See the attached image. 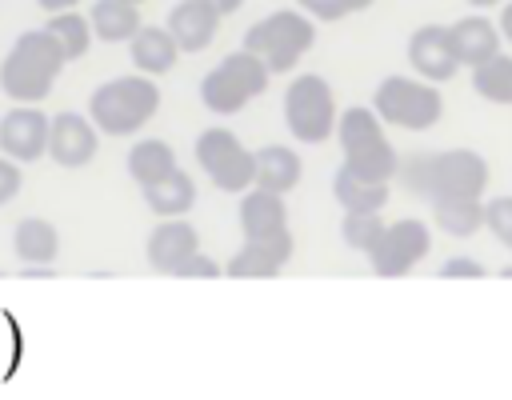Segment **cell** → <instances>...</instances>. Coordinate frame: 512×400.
I'll list each match as a JSON object with an SVG mask.
<instances>
[{"label": "cell", "instance_id": "1", "mask_svg": "<svg viewBox=\"0 0 512 400\" xmlns=\"http://www.w3.org/2000/svg\"><path fill=\"white\" fill-rule=\"evenodd\" d=\"M400 184L412 196L436 200H460V196H484L488 188V160L472 148H444V152H408L396 168Z\"/></svg>", "mask_w": 512, "mask_h": 400}, {"label": "cell", "instance_id": "2", "mask_svg": "<svg viewBox=\"0 0 512 400\" xmlns=\"http://www.w3.org/2000/svg\"><path fill=\"white\" fill-rule=\"evenodd\" d=\"M68 56L48 28H28L0 60V92L12 104H44L64 72Z\"/></svg>", "mask_w": 512, "mask_h": 400}, {"label": "cell", "instance_id": "3", "mask_svg": "<svg viewBox=\"0 0 512 400\" xmlns=\"http://www.w3.org/2000/svg\"><path fill=\"white\" fill-rule=\"evenodd\" d=\"M160 112V84L156 76L144 72H128V76H112L104 84L92 88L88 96V116L104 136H136L144 132V124Z\"/></svg>", "mask_w": 512, "mask_h": 400}, {"label": "cell", "instance_id": "4", "mask_svg": "<svg viewBox=\"0 0 512 400\" xmlns=\"http://www.w3.org/2000/svg\"><path fill=\"white\" fill-rule=\"evenodd\" d=\"M336 140H340V164L348 172L368 180H396L400 152L392 148L388 124L380 120L376 108H364V104L344 108L336 124Z\"/></svg>", "mask_w": 512, "mask_h": 400}, {"label": "cell", "instance_id": "5", "mask_svg": "<svg viewBox=\"0 0 512 400\" xmlns=\"http://www.w3.org/2000/svg\"><path fill=\"white\" fill-rule=\"evenodd\" d=\"M312 44H316V20L304 8H276L244 32V48L256 52L272 68V76L296 72V64Z\"/></svg>", "mask_w": 512, "mask_h": 400}, {"label": "cell", "instance_id": "6", "mask_svg": "<svg viewBox=\"0 0 512 400\" xmlns=\"http://www.w3.org/2000/svg\"><path fill=\"white\" fill-rule=\"evenodd\" d=\"M372 108L380 112V120L388 128H400V132H428L440 124L444 116V96H440V84L432 80H420L416 72L412 76H384L372 92Z\"/></svg>", "mask_w": 512, "mask_h": 400}, {"label": "cell", "instance_id": "7", "mask_svg": "<svg viewBox=\"0 0 512 400\" xmlns=\"http://www.w3.org/2000/svg\"><path fill=\"white\" fill-rule=\"evenodd\" d=\"M268 80H272V68L256 52H248L240 44L212 72H204V80H200V104L208 112H216V116H232L248 100H256L268 88Z\"/></svg>", "mask_w": 512, "mask_h": 400}, {"label": "cell", "instance_id": "8", "mask_svg": "<svg viewBox=\"0 0 512 400\" xmlns=\"http://www.w3.org/2000/svg\"><path fill=\"white\" fill-rule=\"evenodd\" d=\"M284 124L300 144H324L336 136V92L320 72L292 76V84L284 88Z\"/></svg>", "mask_w": 512, "mask_h": 400}, {"label": "cell", "instance_id": "9", "mask_svg": "<svg viewBox=\"0 0 512 400\" xmlns=\"http://www.w3.org/2000/svg\"><path fill=\"white\" fill-rule=\"evenodd\" d=\"M192 152H196L200 172H204L220 192L240 196V192H248V188L256 184V152L244 148V140H240L232 128H220V124H216V128H204V132L196 136Z\"/></svg>", "mask_w": 512, "mask_h": 400}, {"label": "cell", "instance_id": "10", "mask_svg": "<svg viewBox=\"0 0 512 400\" xmlns=\"http://www.w3.org/2000/svg\"><path fill=\"white\" fill-rule=\"evenodd\" d=\"M428 252H432V228L416 216H400V220H388V228L368 260H372L376 276L396 280V276H408Z\"/></svg>", "mask_w": 512, "mask_h": 400}, {"label": "cell", "instance_id": "11", "mask_svg": "<svg viewBox=\"0 0 512 400\" xmlns=\"http://www.w3.org/2000/svg\"><path fill=\"white\" fill-rule=\"evenodd\" d=\"M48 128H52V116L40 104H12L0 116V152L20 164H32L48 156Z\"/></svg>", "mask_w": 512, "mask_h": 400}, {"label": "cell", "instance_id": "12", "mask_svg": "<svg viewBox=\"0 0 512 400\" xmlns=\"http://www.w3.org/2000/svg\"><path fill=\"white\" fill-rule=\"evenodd\" d=\"M408 64L420 80L432 84H448L460 72V56L452 44V28L448 24H420L408 36Z\"/></svg>", "mask_w": 512, "mask_h": 400}, {"label": "cell", "instance_id": "13", "mask_svg": "<svg viewBox=\"0 0 512 400\" xmlns=\"http://www.w3.org/2000/svg\"><path fill=\"white\" fill-rule=\"evenodd\" d=\"M100 128L92 124V116L84 112H56L52 128H48V156L60 168H84L96 160L100 152Z\"/></svg>", "mask_w": 512, "mask_h": 400}, {"label": "cell", "instance_id": "14", "mask_svg": "<svg viewBox=\"0 0 512 400\" xmlns=\"http://www.w3.org/2000/svg\"><path fill=\"white\" fill-rule=\"evenodd\" d=\"M144 252H148V264H152L156 272L176 276V268H180L192 252H200V232H196L184 216H160L156 228L148 232Z\"/></svg>", "mask_w": 512, "mask_h": 400}, {"label": "cell", "instance_id": "15", "mask_svg": "<svg viewBox=\"0 0 512 400\" xmlns=\"http://www.w3.org/2000/svg\"><path fill=\"white\" fill-rule=\"evenodd\" d=\"M292 252H296L292 232H280V236H268V240H244L240 252L224 264V276H232V280H268L292 260Z\"/></svg>", "mask_w": 512, "mask_h": 400}, {"label": "cell", "instance_id": "16", "mask_svg": "<svg viewBox=\"0 0 512 400\" xmlns=\"http://www.w3.org/2000/svg\"><path fill=\"white\" fill-rule=\"evenodd\" d=\"M220 20H224V16H220L208 0H176L164 24H168V32L176 36L180 52H204V48L216 40Z\"/></svg>", "mask_w": 512, "mask_h": 400}, {"label": "cell", "instance_id": "17", "mask_svg": "<svg viewBox=\"0 0 512 400\" xmlns=\"http://www.w3.org/2000/svg\"><path fill=\"white\" fill-rule=\"evenodd\" d=\"M240 232H244V240H268V236L292 232L284 196L268 192V188H256V184L248 192H240Z\"/></svg>", "mask_w": 512, "mask_h": 400}, {"label": "cell", "instance_id": "18", "mask_svg": "<svg viewBox=\"0 0 512 400\" xmlns=\"http://www.w3.org/2000/svg\"><path fill=\"white\" fill-rule=\"evenodd\" d=\"M128 56H132V68L144 72V76H164L176 68L180 60V44L176 36L168 32V24H144L132 40H128Z\"/></svg>", "mask_w": 512, "mask_h": 400}, {"label": "cell", "instance_id": "19", "mask_svg": "<svg viewBox=\"0 0 512 400\" xmlns=\"http://www.w3.org/2000/svg\"><path fill=\"white\" fill-rule=\"evenodd\" d=\"M12 252L24 268H52L60 256V232L44 216H24L12 232Z\"/></svg>", "mask_w": 512, "mask_h": 400}, {"label": "cell", "instance_id": "20", "mask_svg": "<svg viewBox=\"0 0 512 400\" xmlns=\"http://www.w3.org/2000/svg\"><path fill=\"white\" fill-rule=\"evenodd\" d=\"M448 28H452V44H456L460 68H476V64H484V60L496 56L500 44H504L500 28H496L484 12H472V16H464V20L448 24Z\"/></svg>", "mask_w": 512, "mask_h": 400}, {"label": "cell", "instance_id": "21", "mask_svg": "<svg viewBox=\"0 0 512 400\" xmlns=\"http://www.w3.org/2000/svg\"><path fill=\"white\" fill-rule=\"evenodd\" d=\"M304 176V160L296 148L288 144H264L256 148V188H268V192H280L288 196Z\"/></svg>", "mask_w": 512, "mask_h": 400}, {"label": "cell", "instance_id": "22", "mask_svg": "<svg viewBox=\"0 0 512 400\" xmlns=\"http://www.w3.org/2000/svg\"><path fill=\"white\" fill-rule=\"evenodd\" d=\"M332 196L344 212H384V204L392 196V180H368L340 164L332 176Z\"/></svg>", "mask_w": 512, "mask_h": 400}, {"label": "cell", "instance_id": "23", "mask_svg": "<svg viewBox=\"0 0 512 400\" xmlns=\"http://www.w3.org/2000/svg\"><path fill=\"white\" fill-rule=\"evenodd\" d=\"M88 20H92L96 40H104V44H128L144 28L140 4H132V0H96L88 8Z\"/></svg>", "mask_w": 512, "mask_h": 400}, {"label": "cell", "instance_id": "24", "mask_svg": "<svg viewBox=\"0 0 512 400\" xmlns=\"http://www.w3.org/2000/svg\"><path fill=\"white\" fill-rule=\"evenodd\" d=\"M176 168H180V164H176V152H172V144L160 140V136H140V140L128 148V176H132L140 188H148V184L172 176Z\"/></svg>", "mask_w": 512, "mask_h": 400}, {"label": "cell", "instance_id": "25", "mask_svg": "<svg viewBox=\"0 0 512 400\" xmlns=\"http://www.w3.org/2000/svg\"><path fill=\"white\" fill-rule=\"evenodd\" d=\"M140 192H144V204L156 216H184L196 204V180L184 168H176L172 176H164V180H156V184H148Z\"/></svg>", "mask_w": 512, "mask_h": 400}, {"label": "cell", "instance_id": "26", "mask_svg": "<svg viewBox=\"0 0 512 400\" xmlns=\"http://www.w3.org/2000/svg\"><path fill=\"white\" fill-rule=\"evenodd\" d=\"M432 224L452 236V240H464V236H476L484 228V196H460V200H436L432 204Z\"/></svg>", "mask_w": 512, "mask_h": 400}, {"label": "cell", "instance_id": "27", "mask_svg": "<svg viewBox=\"0 0 512 400\" xmlns=\"http://www.w3.org/2000/svg\"><path fill=\"white\" fill-rule=\"evenodd\" d=\"M44 28L60 40V48H64V56H68V64H72V60H84V56H88V48H92V40H96L92 20H88V12H80V8L48 12Z\"/></svg>", "mask_w": 512, "mask_h": 400}, {"label": "cell", "instance_id": "28", "mask_svg": "<svg viewBox=\"0 0 512 400\" xmlns=\"http://www.w3.org/2000/svg\"><path fill=\"white\" fill-rule=\"evenodd\" d=\"M472 88L480 100L512 108V52H496L472 68Z\"/></svg>", "mask_w": 512, "mask_h": 400}, {"label": "cell", "instance_id": "29", "mask_svg": "<svg viewBox=\"0 0 512 400\" xmlns=\"http://www.w3.org/2000/svg\"><path fill=\"white\" fill-rule=\"evenodd\" d=\"M384 228H388V220H384L380 212H344V220H340L344 244H348L352 252H360V256H372V252H376Z\"/></svg>", "mask_w": 512, "mask_h": 400}, {"label": "cell", "instance_id": "30", "mask_svg": "<svg viewBox=\"0 0 512 400\" xmlns=\"http://www.w3.org/2000/svg\"><path fill=\"white\" fill-rule=\"evenodd\" d=\"M484 228L508 248L512 256V196H496V200H484ZM504 276H512V264L504 268Z\"/></svg>", "mask_w": 512, "mask_h": 400}, {"label": "cell", "instance_id": "31", "mask_svg": "<svg viewBox=\"0 0 512 400\" xmlns=\"http://www.w3.org/2000/svg\"><path fill=\"white\" fill-rule=\"evenodd\" d=\"M368 4L372 0H296V8H304L312 20H328V24H336L352 12H364Z\"/></svg>", "mask_w": 512, "mask_h": 400}, {"label": "cell", "instance_id": "32", "mask_svg": "<svg viewBox=\"0 0 512 400\" xmlns=\"http://www.w3.org/2000/svg\"><path fill=\"white\" fill-rule=\"evenodd\" d=\"M176 276H180V280H216V276H224V264H216V260L204 256V252H192V256L176 268Z\"/></svg>", "mask_w": 512, "mask_h": 400}, {"label": "cell", "instance_id": "33", "mask_svg": "<svg viewBox=\"0 0 512 400\" xmlns=\"http://www.w3.org/2000/svg\"><path fill=\"white\" fill-rule=\"evenodd\" d=\"M20 188H24L20 160H12V156H4V152H0V208H4V204H12V200L20 196Z\"/></svg>", "mask_w": 512, "mask_h": 400}, {"label": "cell", "instance_id": "34", "mask_svg": "<svg viewBox=\"0 0 512 400\" xmlns=\"http://www.w3.org/2000/svg\"><path fill=\"white\" fill-rule=\"evenodd\" d=\"M440 276H444V280H480V276H488V272H484V264L472 260V256H448V260L440 264Z\"/></svg>", "mask_w": 512, "mask_h": 400}, {"label": "cell", "instance_id": "35", "mask_svg": "<svg viewBox=\"0 0 512 400\" xmlns=\"http://www.w3.org/2000/svg\"><path fill=\"white\" fill-rule=\"evenodd\" d=\"M496 28H500V36L512 44V0L500 4V20H496Z\"/></svg>", "mask_w": 512, "mask_h": 400}, {"label": "cell", "instance_id": "36", "mask_svg": "<svg viewBox=\"0 0 512 400\" xmlns=\"http://www.w3.org/2000/svg\"><path fill=\"white\" fill-rule=\"evenodd\" d=\"M208 4H212L220 16H232V12H240V4H244V0H208Z\"/></svg>", "mask_w": 512, "mask_h": 400}, {"label": "cell", "instance_id": "37", "mask_svg": "<svg viewBox=\"0 0 512 400\" xmlns=\"http://www.w3.org/2000/svg\"><path fill=\"white\" fill-rule=\"evenodd\" d=\"M44 12H64V8H76L80 0H36Z\"/></svg>", "mask_w": 512, "mask_h": 400}, {"label": "cell", "instance_id": "38", "mask_svg": "<svg viewBox=\"0 0 512 400\" xmlns=\"http://www.w3.org/2000/svg\"><path fill=\"white\" fill-rule=\"evenodd\" d=\"M464 4H472L476 12H488V8H496V4H504V0H464Z\"/></svg>", "mask_w": 512, "mask_h": 400}, {"label": "cell", "instance_id": "39", "mask_svg": "<svg viewBox=\"0 0 512 400\" xmlns=\"http://www.w3.org/2000/svg\"><path fill=\"white\" fill-rule=\"evenodd\" d=\"M132 4H148V0H132Z\"/></svg>", "mask_w": 512, "mask_h": 400}]
</instances>
